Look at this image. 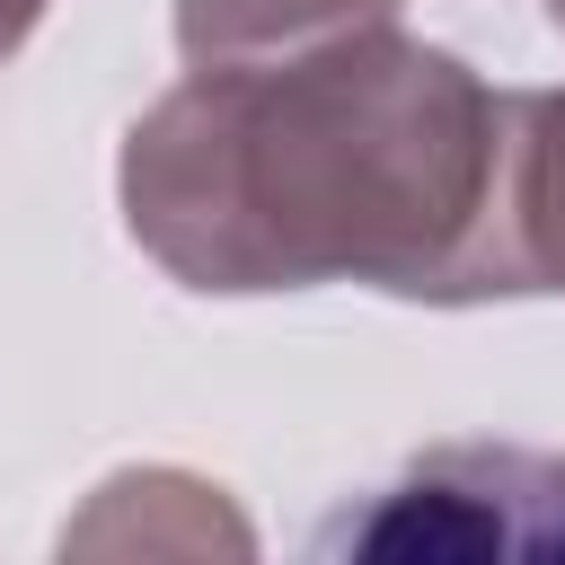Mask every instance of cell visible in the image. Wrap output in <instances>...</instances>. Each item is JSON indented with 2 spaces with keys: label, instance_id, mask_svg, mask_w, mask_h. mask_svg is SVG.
<instances>
[{
  "label": "cell",
  "instance_id": "cell-1",
  "mask_svg": "<svg viewBox=\"0 0 565 565\" xmlns=\"http://www.w3.org/2000/svg\"><path fill=\"white\" fill-rule=\"evenodd\" d=\"M185 79L115 159L132 247L212 300L371 282L450 300L494 88L397 0H177Z\"/></svg>",
  "mask_w": 565,
  "mask_h": 565
},
{
  "label": "cell",
  "instance_id": "cell-4",
  "mask_svg": "<svg viewBox=\"0 0 565 565\" xmlns=\"http://www.w3.org/2000/svg\"><path fill=\"white\" fill-rule=\"evenodd\" d=\"M35 18H44V0H0V62L35 35Z\"/></svg>",
  "mask_w": 565,
  "mask_h": 565
},
{
  "label": "cell",
  "instance_id": "cell-2",
  "mask_svg": "<svg viewBox=\"0 0 565 565\" xmlns=\"http://www.w3.org/2000/svg\"><path fill=\"white\" fill-rule=\"evenodd\" d=\"M327 556H565V450L433 441L318 530Z\"/></svg>",
  "mask_w": 565,
  "mask_h": 565
},
{
  "label": "cell",
  "instance_id": "cell-3",
  "mask_svg": "<svg viewBox=\"0 0 565 565\" xmlns=\"http://www.w3.org/2000/svg\"><path fill=\"white\" fill-rule=\"evenodd\" d=\"M565 300V88H494V150L450 300Z\"/></svg>",
  "mask_w": 565,
  "mask_h": 565
},
{
  "label": "cell",
  "instance_id": "cell-5",
  "mask_svg": "<svg viewBox=\"0 0 565 565\" xmlns=\"http://www.w3.org/2000/svg\"><path fill=\"white\" fill-rule=\"evenodd\" d=\"M547 26H556V35H565V0H547Z\"/></svg>",
  "mask_w": 565,
  "mask_h": 565
}]
</instances>
